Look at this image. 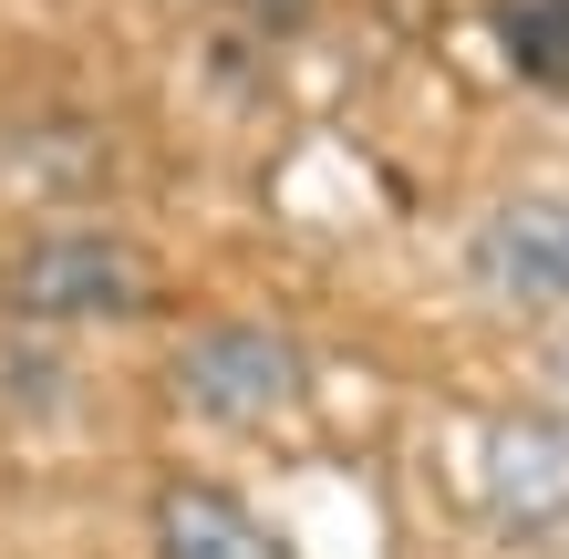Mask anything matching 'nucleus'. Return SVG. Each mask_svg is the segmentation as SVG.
<instances>
[{
	"label": "nucleus",
	"instance_id": "obj_4",
	"mask_svg": "<svg viewBox=\"0 0 569 559\" xmlns=\"http://www.w3.org/2000/svg\"><path fill=\"white\" fill-rule=\"evenodd\" d=\"M146 529H156V559H290L270 539V518L208 477H166L146 498Z\"/></svg>",
	"mask_w": 569,
	"mask_h": 559
},
{
	"label": "nucleus",
	"instance_id": "obj_1",
	"mask_svg": "<svg viewBox=\"0 0 569 559\" xmlns=\"http://www.w3.org/2000/svg\"><path fill=\"white\" fill-rule=\"evenodd\" d=\"M0 301L21 321H124L146 301V249L114 239V228H31V239L0 259Z\"/></svg>",
	"mask_w": 569,
	"mask_h": 559
},
{
	"label": "nucleus",
	"instance_id": "obj_7",
	"mask_svg": "<svg viewBox=\"0 0 569 559\" xmlns=\"http://www.w3.org/2000/svg\"><path fill=\"white\" fill-rule=\"evenodd\" d=\"M249 11H270V21H290V11H300V0H249Z\"/></svg>",
	"mask_w": 569,
	"mask_h": 559
},
{
	"label": "nucleus",
	"instance_id": "obj_2",
	"mask_svg": "<svg viewBox=\"0 0 569 559\" xmlns=\"http://www.w3.org/2000/svg\"><path fill=\"white\" fill-rule=\"evenodd\" d=\"M300 383H311V363H300V342L270 332V321H208L177 352V393L208 425H270L280 405H300Z\"/></svg>",
	"mask_w": 569,
	"mask_h": 559
},
{
	"label": "nucleus",
	"instance_id": "obj_6",
	"mask_svg": "<svg viewBox=\"0 0 569 559\" xmlns=\"http://www.w3.org/2000/svg\"><path fill=\"white\" fill-rule=\"evenodd\" d=\"M497 42L528 83H569V0H497Z\"/></svg>",
	"mask_w": 569,
	"mask_h": 559
},
{
	"label": "nucleus",
	"instance_id": "obj_5",
	"mask_svg": "<svg viewBox=\"0 0 569 559\" xmlns=\"http://www.w3.org/2000/svg\"><path fill=\"white\" fill-rule=\"evenodd\" d=\"M487 508L508 539H539L549 518H569V436L549 425H497L487 446Z\"/></svg>",
	"mask_w": 569,
	"mask_h": 559
},
{
	"label": "nucleus",
	"instance_id": "obj_3",
	"mask_svg": "<svg viewBox=\"0 0 569 559\" xmlns=\"http://www.w3.org/2000/svg\"><path fill=\"white\" fill-rule=\"evenodd\" d=\"M466 270L487 301L518 311H569V197L559 187H518L466 228Z\"/></svg>",
	"mask_w": 569,
	"mask_h": 559
}]
</instances>
